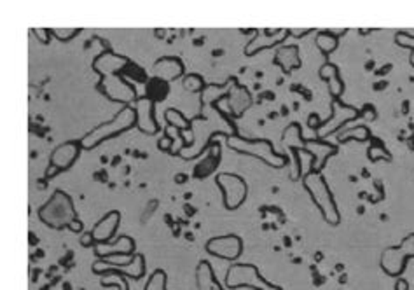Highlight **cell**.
I'll return each instance as SVG.
<instances>
[{
  "label": "cell",
  "mask_w": 414,
  "mask_h": 290,
  "mask_svg": "<svg viewBox=\"0 0 414 290\" xmlns=\"http://www.w3.org/2000/svg\"><path fill=\"white\" fill-rule=\"evenodd\" d=\"M39 219L46 224L47 228L62 231L70 229L72 233L79 235L82 231V222L79 220V213L74 207V201L67 192L55 191L49 200L39 208Z\"/></svg>",
  "instance_id": "cell-1"
},
{
  "label": "cell",
  "mask_w": 414,
  "mask_h": 290,
  "mask_svg": "<svg viewBox=\"0 0 414 290\" xmlns=\"http://www.w3.org/2000/svg\"><path fill=\"white\" fill-rule=\"evenodd\" d=\"M135 126H137V112H135V107L125 105L110 121L94 126L93 130L88 131L79 142H81L82 149L91 150L94 149V147H98L100 144H103L105 140H110V138H116L119 137V135L126 133V131H129L131 128H135Z\"/></svg>",
  "instance_id": "cell-2"
},
{
  "label": "cell",
  "mask_w": 414,
  "mask_h": 290,
  "mask_svg": "<svg viewBox=\"0 0 414 290\" xmlns=\"http://www.w3.org/2000/svg\"><path fill=\"white\" fill-rule=\"evenodd\" d=\"M302 185L309 192L313 203L317 205V208L322 212L325 222L331 226H337L341 222V213L325 176L322 173L309 172L302 176Z\"/></svg>",
  "instance_id": "cell-3"
},
{
  "label": "cell",
  "mask_w": 414,
  "mask_h": 290,
  "mask_svg": "<svg viewBox=\"0 0 414 290\" xmlns=\"http://www.w3.org/2000/svg\"><path fill=\"white\" fill-rule=\"evenodd\" d=\"M227 145L233 150H236V153L257 157V159L266 163L271 168H283L289 163V157L283 156V154H278L274 150V145L270 140H266V138L250 140V138H243L235 133L227 137Z\"/></svg>",
  "instance_id": "cell-4"
},
{
  "label": "cell",
  "mask_w": 414,
  "mask_h": 290,
  "mask_svg": "<svg viewBox=\"0 0 414 290\" xmlns=\"http://www.w3.org/2000/svg\"><path fill=\"white\" fill-rule=\"evenodd\" d=\"M226 285L229 289H252V290H283L280 285H273L261 275L254 264H233L227 269Z\"/></svg>",
  "instance_id": "cell-5"
},
{
  "label": "cell",
  "mask_w": 414,
  "mask_h": 290,
  "mask_svg": "<svg viewBox=\"0 0 414 290\" xmlns=\"http://www.w3.org/2000/svg\"><path fill=\"white\" fill-rule=\"evenodd\" d=\"M409 259H414V235L406 236L395 247L385 248L383 254H381V269L388 276L400 278Z\"/></svg>",
  "instance_id": "cell-6"
},
{
  "label": "cell",
  "mask_w": 414,
  "mask_h": 290,
  "mask_svg": "<svg viewBox=\"0 0 414 290\" xmlns=\"http://www.w3.org/2000/svg\"><path fill=\"white\" fill-rule=\"evenodd\" d=\"M331 109H333V116L327 119V121L318 122L313 130L317 133L318 140H324V138L331 137L333 133H337L344 128L346 122H352L355 119L360 118V110L355 109L353 105H348L343 100H333L331 103Z\"/></svg>",
  "instance_id": "cell-7"
},
{
  "label": "cell",
  "mask_w": 414,
  "mask_h": 290,
  "mask_svg": "<svg viewBox=\"0 0 414 290\" xmlns=\"http://www.w3.org/2000/svg\"><path fill=\"white\" fill-rule=\"evenodd\" d=\"M215 184L222 191L224 207L227 210H236L242 207L248 196V185L240 175L235 173H220L215 176Z\"/></svg>",
  "instance_id": "cell-8"
},
{
  "label": "cell",
  "mask_w": 414,
  "mask_h": 290,
  "mask_svg": "<svg viewBox=\"0 0 414 290\" xmlns=\"http://www.w3.org/2000/svg\"><path fill=\"white\" fill-rule=\"evenodd\" d=\"M207 252L214 257L235 263L243 254V239L236 235L215 236V238L208 239Z\"/></svg>",
  "instance_id": "cell-9"
},
{
  "label": "cell",
  "mask_w": 414,
  "mask_h": 290,
  "mask_svg": "<svg viewBox=\"0 0 414 290\" xmlns=\"http://www.w3.org/2000/svg\"><path fill=\"white\" fill-rule=\"evenodd\" d=\"M82 150L81 142H65V144L58 145L55 150H53L51 157H49V168H47L46 175H56L60 172H65V170L70 168L75 161L79 159Z\"/></svg>",
  "instance_id": "cell-10"
},
{
  "label": "cell",
  "mask_w": 414,
  "mask_h": 290,
  "mask_svg": "<svg viewBox=\"0 0 414 290\" xmlns=\"http://www.w3.org/2000/svg\"><path fill=\"white\" fill-rule=\"evenodd\" d=\"M156 103L151 102L147 96H138L133 102L135 112H137V128L145 135H156L161 131V126L156 121Z\"/></svg>",
  "instance_id": "cell-11"
},
{
  "label": "cell",
  "mask_w": 414,
  "mask_h": 290,
  "mask_svg": "<svg viewBox=\"0 0 414 290\" xmlns=\"http://www.w3.org/2000/svg\"><path fill=\"white\" fill-rule=\"evenodd\" d=\"M119 224H121V213L118 210H112V212L107 213L105 217H102V220H98L94 224V228L91 229V235L94 238V245H105L109 243L112 236L118 233Z\"/></svg>",
  "instance_id": "cell-12"
},
{
  "label": "cell",
  "mask_w": 414,
  "mask_h": 290,
  "mask_svg": "<svg viewBox=\"0 0 414 290\" xmlns=\"http://www.w3.org/2000/svg\"><path fill=\"white\" fill-rule=\"evenodd\" d=\"M226 100L229 103V114L233 118H242L245 114V110H248L252 107V94L248 93L246 88H243L242 84L235 83L231 91L226 93Z\"/></svg>",
  "instance_id": "cell-13"
},
{
  "label": "cell",
  "mask_w": 414,
  "mask_h": 290,
  "mask_svg": "<svg viewBox=\"0 0 414 290\" xmlns=\"http://www.w3.org/2000/svg\"><path fill=\"white\" fill-rule=\"evenodd\" d=\"M306 150L311 153V156L315 157V165H313V172L322 173V170L325 168V163L331 156L337 153V147L333 144H327V142H322L318 138H308L306 140Z\"/></svg>",
  "instance_id": "cell-14"
},
{
  "label": "cell",
  "mask_w": 414,
  "mask_h": 290,
  "mask_svg": "<svg viewBox=\"0 0 414 290\" xmlns=\"http://www.w3.org/2000/svg\"><path fill=\"white\" fill-rule=\"evenodd\" d=\"M94 255H96L98 259H105L109 255H129L135 254V239L131 236H119L114 243H107V247H102V245H94Z\"/></svg>",
  "instance_id": "cell-15"
},
{
  "label": "cell",
  "mask_w": 414,
  "mask_h": 290,
  "mask_svg": "<svg viewBox=\"0 0 414 290\" xmlns=\"http://www.w3.org/2000/svg\"><path fill=\"white\" fill-rule=\"evenodd\" d=\"M184 75V63L173 56H164L154 63V77L163 81H177Z\"/></svg>",
  "instance_id": "cell-16"
},
{
  "label": "cell",
  "mask_w": 414,
  "mask_h": 290,
  "mask_svg": "<svg viewBox=\"0 0 414 290\" xmlns=\"http://www.w3.org/2000/svg\"><path fill=\"white\" fill-rule=\"evenodd\" d=\"M318 77L327 83L333 100H339L341 94L344 93V83L343 79H341L339 68H337L334 63L325 62L320 67V70H318Z\"/></svg>",
  "instance_id": "cell-17"
},
{
  "label": "cell",
  "mask_w": 414,
  "mask_h": 290,
  "mask_svg": "<svg viewBox=\"0 0 414 290\" xmlns=\"http://www.w3.org/2000/svg\"><path fill=\"white\" fill-rule=\"evenodd\" d=\"M274 63L278 67H281V70L289 74V72L296 70V68L301 67V55H299V47L297 46H283L280 47L276 53H274Z\"/></svg>",
  "instance_id": "cell-18"
},
{
  "label": "cell",
  "mask_w": 414,
  "mask_h": 290,
  "mask_svg": "<svg viewBox=\"0 0 414 290\" xmlns=\"http://www.w3.org/2000/svg\"><path fill=\"white\" fill-rule=\"evenodd\" d=\"M125 275L126 278H135L140 280L142 276H145V257L142 254L135 255L133 263L129 264H121V266H114L109 267L102 273V276L105 275Z\"/></svg>",
  "instance_id": "cell-19"
},
{
  "label": "cell",
  "mask_w": 414,
  "mask_h": 290,
  "mask_svg": "<svg viewBox=\"0 0 414 290\" xmlns=\"http://www.w3.org/2000/svg\"><path fill=\"white\" fill-rule=\"evenodd\" d=\"M196 285L198 290H224L208 261H201L196 267Z\"/></svg>",
  "instance_id": "cell-20"
},
{
  "label": "cell",
  "mask_w": 414,
  "mask_h": 290,
  "mask_svg": "<svg viewBox=\"0 0 414 290\" xmlns=\"http://www.w3.org/2000/svg\"><path fill=\"white\" fill-rule=\"evenodd\" d=\"M289 36L290 30H278L273 37H262V39L261 37H255V39H252L250 42H248V46L245 47V55L252 56L255 55V53H259V49H261V51L262 49H270V47L283 42Z\"/></svg>",
  "instance_id": "cell-21"
},
{
  "label": "cell",
  "mask_w": 414,
  "mask_h": 290,
  "mask_svg": "<svg viewBox=\"0 0 414 290\" xmlns=\"http://www.w3.org/2000/svg\"><path fill=\"white\" fill-rule=\"evenodd\" d=\"M168 93H170V86L166 81H163V79L153 77L147 83V86H145V96L154 103L163 102V100L168 96Z\"/></svg>",
  "instance_id": "cell-22"
},
{
  "label": "cell",
  "mask_w": 414,
  "mask_h": 290,
  "mask_svg": "<svg viewBox=\"0 0 414 290\" xmlns=\"http://www.w3.org/2000/svg\"><path fill=\"white\" fill-rule=\"evenodd\" d=\"M283 145L285 147H290V149L297 150V149H306V140L302 138V130L301 124L299 122H292V124L283 131Z\"/></svg>",
  "instance_id": "cell-23"
},
{
  "label": "cell",
  "mask_w": 414,
  "mask_h": 290,
  "mask_svg": "<svg viewBox=\"0 0 414 290\" xmlns=\"http://www.w3.org/2000/svg\"><path fill=\"white\" fill-rule=\"evenodd\" d=\"M220 161V150L217 153V150H211V153H208L207 156L203 157V159L196 165L194 168V176L196 179H205V176H208L210 173H214V170L217 168V165H219Z\"/></svg>",
  "instance_id": "cell-24"
},
{
  "label": "cell",
  "mask_w": 414,
  "mask_h": 290,
  "mask_svg": "<svg viewBox=\"0 0 414 290\" xmlns=\"http://www.w3.org/2000/svg\"><path fill=\"white\" fill-rule=\"evenodd\" d=\"M369 138H371V131H369L367 126H355V128H348V130H341L337 131V137L336 140L339 142V144H346V142L350 140H357V142H367Z\"/></svg>",
  "instance_id": "cell-25"
},
{
  "label": "cell",
  "mask_w": 414,
  "mask_h": 290,
  "mask_svg": "<svg viewBox=\"0 0 414 290\" xmlns=\"http://www.w3.org/2000/svg\"><path fill=\"white\" fill-rule=\"evenodd\" d=\"M315 44H317V47L320 49L322 55L328 56L331 53H334L337 49V46H339V39H337V36L336 34H333V31L324 30L317 34Z\"/></svg>",
  "instance_id": "cell-26"
},
{
  "label": "cell",
  "mask_w": 414,
  "mask_h": 290,
  "mask_svg": "<svg viewBox=\"0 0 414 290\" xmlns=\"http://www.w3.org/2000/svg\"><path fill=\"white\" fill-rule=\"evenodd\" d=\"M164 119H166L168 126H172V128H175V130L179 131L192 130V121L185 119L184 116H182V112H179V110L173 109V107L164 112Z\"/></svg>",
  "instance_id": "cell-27"
},
{
  "label": "cell",
  "mask_w": 414,
  "mask_h": 290,
  "mask_svg": "<svg viewBox=\"0 0 414 290\" xmlns=\"http://www.w3.org/2000/svg\"><path fill=\"white\" fill-rule=\"evenodd\" d=\"M367 157L372 163H378V161H391V154L388 153L387 147L379 140H372L371 147L367 149Z\"/></svg>",
  "instance_id": "cell-28"
},
{
  "label": "cell",
  "mask_w": 414,
  "mask_h": 290,
  "mask_svg": "<svg viewBox=\"0 0 414 290\" xmlns=\"http://www.w3.org/2000/svg\"><path fill=\"white\" fill-rule=\"evenodd\" d=\"M145 290H168L166 289V273L163 269H156L148 276V282L145 283Z\"/></svg>",
  "instance_id": "cell-29"
},
{
  "label": "cell",
  "mask_w": 414,
  "mask_h": 290,
  "mask_svg": "<svg viewBox=\"0 0 414 290\" xmlns=\"http://www.w3.org/2000/svg\"><path fill=\"white\" fill-rule=\"evenodd\" d=\"M182 84H184V90L191 91V93H201V91L205 90L203 77L198 74L184 75V81H182Z\"/></svg>",
  "instance_id": "cell-30"
},
{
  "label": "cell",
  "mask_w": 414,
  "mask_h": 290,
  "mask_svg": "<svg viewBox=\"0 0 414 290\" xmlns=\"http://www.w3.org/2000/svg\"><path fill=\"white\" fill-rule=\"evenodd\" d=\"M395 44L400 47H407L411 49V65L414 67V36L407 34V31H399L397 36H395Z\"/></svg>",
  "instance_id": "cell-31"
},
{
  "label": "cell",
  "mask_w": 414,
  "mask_h": 290,
  "mask_svg": "<svg viewBox=\"0 0 414 290\" xmlns=\"http://www.w3.org/2000/svg\"><path fill=\"white\" fill-rule=\"evenodd\" d=\"M107 278H102V287H118L119 290H129L128 280L125 275H105Z\"/></svg>",
  "instance_id": "cell-32"
},
{
  "label": "cell",
  "mask_w": 414,
  "mask_h": 290,
  "mask_svg": "<svg viewBox=\"0 0 414 290\" xmlns=\"http://www.w3.org/2000/svg\"><path fill=\"white\" fill-rule=\"evenodd\" d=\"M122 74L129 75V77H133L135 81H138V83H145V72L142 70L138 65H133V63L129 62L128 65H126L125 68H122Z\"/></svg>",
  "instance_id": "cell-33"
},
{
  "label": "cell",
  "mask_w": 414,
  "mask_h": 290,
  "mask_svg": "<svg viewBox=\"0 0 414 290\" xmlns=\"http://www.w3.org/2000/svg\"><path fill=\"white\" fill-rule=\"evenodd\" d=\"M79 28H70V30H60V28H51V36H55L58 40H70L79 34Z\"/></svg>",
  "instance_id": "cell-34"
},
{
  "label": "cell",
  "mask_w": 414,
  "mask_h": 290,
  "mask_svg": "<svg viewBox=\"0 0 414 290\" xmlns=\"http://www.w3.org/2000/svg\"><path fill=\"white\" fill-rule=\"evenodd\" d=\"M34 34L39 37L40 42L47 44V42H49V36H51V30H47V28H36V30H34Z\"/></svg>",
  "instance_id": "cell-35"
},
{
  "label": "cell",
  "mask_w": 414,
  "mask_h": 290,
  "mask_svg": "<svg viewBox=\"0 0 414 290\" xmlns=\"http://www.w3.org/2000/svg\"><path fill=\"white\" fill-rule=\"evenodd\" d=\"M79 243L82 245V247H93L94 245V238H93V235H91V233H86V235H82L81 236V239H79Z\"/></svg>",
  "instance_id": "cell-36"
},
{
  "label": "cell",
  "mask_w": 414,
  "mask_h": 290,
  "mask_svg": "<svg viewBox=\"0 0 414 290\" xmlns=\"http://www.w3.org/2000/svg\"><path fill=\"white\" fill-rule=\"evenodd\" d=\"M360 116H365V119L367 121H372V119L376 118V112H374V107L371 105H365L362 110H360Z\"/></svg>",
  "instance_id": "cell-37"
},
{
  "label": "cell",
  "mask_w": 414,
  "mask_h": 290,
  "mask_svg": "<svg viewBox=\"0 0 414 290\" xmlns=\"http://www.w3.org/2000/svg\"><path fill=\"white\" fill-rule=\"evenodd\" d=\"M157 145H159L161 150H173L172 149V137H163Z\"/></svg>",
  "instance_id": "cell-38"
},
{
  "label": "cell",
  "mask_w": 414,
  "mask_h": 290,
  "mask_svg": "<svg viewBox=\"0 0 414 290\" xmlns=\"http://www.w3.org/2000/svg\"><path fill=\"white\" fill-rule=\"evenodd\" d=\"M395 290H409V283L404 278H399L397 283H395Z\"/></svg>",
  "instance_id": "cell-39"
},
{
  "label": "cell",
  "mask_w": 414,
  "mask_h": 290,
  "mask_svg": "<svg viewBox=\"0 0 414 290\" xmlns=\"http://www.w3.org/2000/svg\"><path fill=\"white\" fill-rule=\"evenodd\" d=\"M311 30H302V31H296V30H290V36H297V37H301V36H306V34H309Z\"/></svg>",
  "instance_id": "cell-40"
}]
</instances>
